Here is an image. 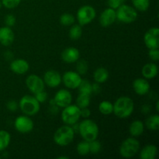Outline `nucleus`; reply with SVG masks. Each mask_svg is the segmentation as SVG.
Masks as SVG:
<instances>
[{
    "label": "nucleus",
    "mask_w": 159,
    "mask_h": 159,
    "mask_svg": "<svg viewBox=\"0 0 159 159\" xmlns=\"http://www.w3.org/2000/svg\"><path fill=\"white\" fill-rule=\"evenodd\" d=\"M134 103L133 99L128 96H121L118 98L113 104V113L120 119H126L133 113Z\"/></svg>",
    "instance_id": "obj_1"
},
{
    "label": "nucleus",
    "mask_w": 159,
    "mask_h": 159,
    "mask_svg": "<svg viewBox=\"0 0 159 159\" xmlns=\"http://www.w3.org/2000/svg\"><path fill=\"white\" fill-rule=\"evenodd\" d=\"M78 132L82 136L83 140L90 142L97 139L99 135V127L94 120L86 118L84 120L81 121L80 124H79Z\"/></svg>",
    "instance_id": "obj_2"
},
{
    "label": "nucleus",
    "mask_w": 159,
    "mask_h": 159,
    "mask_svg": "<svg viewBox=\"0 0 159 159\" xmlns=\"http://www.w3.org/2000/svg\"><path fill=\"white\" fill-rule=\"evenodd\" d=\"M75 133L72 127L65 124V125L59 127L56 130L53 138H54V141L56 144L61 146V147H64V146L68 145L72 142L75 138Z\"/></svg>",
    "instance_id": "obj_3"
},
{
    "label": "nucleus",
    "mask_w": 159,
    "mask_h": 159,
    "mask_svg": "<svg viewBox=\"0 0 159 159\" xmlns=\"http://www.w3.org/2000/svg\"><path fill=\"white\" fill-rule=\"evenodd\" d=\"M19 107L26 116H34L40 111V103L34 96L26 95L20 99Z\"/></svg>",
    "instance_id": "obj_4"
},
{
    "label": "nucleus",
    "mask_w": 159,
    "mask_h": 159,
    "mask_svg": "<svg viewBox=\"0 0 159 159\" xmlns=\"http://www.w3.org/2000/svg\"><path fill=\"white\" fill-rule=\"evenodd\" d=\"M140 143L135 138H128L124 140L119 149V153L123 158H130L138 153Z\"/></svg>",
    "instance_id": "obj_5"
},
{
    "label": "nucleus",
    "mask_w": 159,
    "mask_h": 159,
    "mask_svg": "<svg viewBox=\"0 0 159 159\" xmlns=\"http://www.w3.org/2000/svg\"><path fill=\"white\" fill-rule=\"evenodd\" d=\"M116 20L124 23H134L138 18V12L133 6L123 4L116 10Z\"/></svg>",
    "instance_id": "obj_6"
},
{
    "label": "nucleus",
    "mask_w": 159,
    "mask_h": 159,
    "mask_svg": "<svg viewBox=\"0 0 159 159\" xmlns=\"http://www.w3.org/2000/svg\"><path fill=\"white\" fill-rule=\"evenodd\" d=\"M81 117L80 108L77 105H68L65 107L61 113V120L67 125H73L78 123Z\"/></svg>",
    "instance_id": "obj_7"
},
{
    "label": "nucleus",
    "mask_w": 159,
    "mask_h": 159,
    "mask_svg": "<svg viewBox=\"0 0 159 159\" xmlns=\"http://www.w3.org/2000/svg\"><path fill=\"white\" fill-rule=\"evenodd\" d=\"M96 9L91 6H83L79 8L78 10L76 16L81 26L88 25L96 18Z\"/></svg>",
    "instance_id": "obj_8"
},
{
    "label": "nucleus",
    "mask_w": 159,
    "mask_h": 159,
    "mask_svg": "<svg viewBox=\"0 0 159 159\" xmlns=\"http://www.w3.org/2000/svg\"><path fill=\"white\" fill-rule=\"evenodd\" d=\"M82 80V77L77 71H66L61 77V82H63L65 86L70 89H78Z\"/></svg>",
    "instance_id": "obj_9"
},
{
    "label": "nucleus",
    "mask_w": 159,
    "mask_h": 159,
    "mask_svg": "<svg viewBox=\"0 0 159 159\" xmlns=\"http://www.w3.org/2000/svg\"><path fill=\"white\" fill-rule=\"evenodd\" d=\"M14 127L18 132L22 134H27L32 131L34 127V121L29 116H20L14 121Z\"/></svg>",
    "instance_id": "obj_10"
},
{
    "label": "nucleus",
    "mask_w": 159,
    "mask_h": 159,
    "mask_svg": "<svg viewBox=\"0 0 159 159\" xmlns=\"http://www.w3.org/2000/svg\"><path fill=\"white\" fill-rule=\"evenodd\" d=\"M144 42L148 49H155L159 48V29L158 27H152L145 33Z\"/></svg>",
    "instance_id": "obj_11"
},
{
    "label": "nucleus",
    "mask_w": 159,
    "mask_h": 159,
    "mask_svg": "<svg viewBox=\"0 0 159 159\" xmlns=\"http://www.w3.org/2000/svg\"><path fill=\"white\" fill-rule=\"evenodd\" d=\"M26 85L28 89L34 94L44 90L45 84L43 79L37 75H30L26 79Z\"/></svg>",
    "instance_id": "obj_12"
},
{
    "label": "nucleus",
    "mask_w": 159,
    "mask_h": 159,
    "mask_svg": "<svg viewBox=\"0 0 159 159\" xmlns=\"http://www.w3.org/2000/svg\"><path fill=\"white\" fill-rule=\"evenodd\" d=\"M54 101L56 105L61 108H65L72 102V95L67 89H61L56 93L54 97Z\"/></svg>",
    "instance_id": "obj_13"
},
{
    "label": "nucleus",
    "mask_w": 159,
    "mask_h": 159,
    "mask_svg": "<svg viewBox=\"0 0 159 159\" xmlns=\"http://www.w3.org/2000/svg\"><path fill=\"white\" fill-rule=\"evenodd\" d=\"M45 85L51 88H56L59 86L61 82V75L55 70H49L45 72L43 79Z\"/></svg>",
    "instance_id": "obj_14"
},
{
    "label": "nucleus",
    "mask_w": 159,
    "mask_h": 159,
    "mask_svg": "<svg viewBox=\"0 0 159 159\" xmlns=\"http://www.w3.org/2000/svg\"><path fill=\"white\" fill-rule=\"evenodd\" d=\"M116 20V10L112 8H107L99 16V23L103 27L111 26Z\"/></svg>",
    "instance_id": "obj_15"
},
{
    "label": "nucleus",
    "mask_w": 159,
    "mask_h": 159,
    "mask_svg": "<svg viewBox=\"0 0 159 159\" xmlns=\"http://www.w3.org/2000/svg\"><path fill=\"white\" fill-rule=\"evenodd\" d=\"M10 69L15 74L23 75L29 71L30 65L24 59L18 58L11 62Z\"/></svg>",
    "instance_id": "obj_16"
},
{
    "label": "nucleus",
    "mask_w": 159,
    "mask_h": 159,
    "mask_svg": "<svg viewBox=\"0 0 159 159\" xmlns=\"http://www.w3.org/2000/svg\"><path fill=\"white\" fill-rule=\"evenodd\" d=\"M15 34L9 26H2L0 28V43L3 46H10L14 41Z\"/></svg>",
    "instance_id": "obj_17"
},
{
    "label": "nucleus",
    "mask_w": 159,
    "mask_h": 159,
    "mask_svg": "<svg viewBox=\"0 0 159 159\" xmlns=\"http://www.w3.org/2000/svg\"><path fill=\"white\" fill-rule=\"evenodd\" d=\"M80 57V52L77 48L70 47L64 50L61 53V59L66 63L71 64L77 61Z\"/></svg>",
    "instance_id": "obj_18"
},
{
    "label": "nucleus",
    "mask_w": 159,
    "mask_h": 159,
    "mask_svg": "<svg viewBox=\"0 0 159 159\" xmlns=\"http://www.w3.org/2000/svg\"><path fill=\"white\" fill-rule=\"evenodd\" d=\"M133 89L135 93L139 96H144L148 93L150 90V85L146 79L138 78L133 82Z\"/></svg>",
    "instance_id": "obj_19"
},
{
    "label": "nucleus",
    "mask_w": 159,
    "mask_h": 159,
    "mask_svg": "<svg viewBox=\"0 0 159 159\" xmlns=\"http://www.w3.org/2000/svg\"><path fill=\"white\" fill-rule=\"evenodd\" d=\"M142 75L146 79H152L157 76L158 73V68L156 64L155 63H147L143 66Z\"/></svg>",
    "instance_id": "obj_20"
},
{
    "label": "nucleus",
    "mask_w": 159,
    "mask_h": 159,
    "mask_svg": "<svg viewBox=\"0 0 159 159\" xmlns=\"http://www.w3.org/2000/svg\"><path fill=\"white\" fill-rule=\"evenodd\" d=\"M158 153V148L155 144H148L141 149L140 158L141 159H155Z\"/></svg>",
    "instance_id": "obj_21"
},
{
    "label": "nucleus",
    "mask_w": 159,
    "mask_h": 159,
    "mask_svg": "<svg viewBox=\"0 0 159 159\" xmlns=\"http://www.w3.org/2000/svg\"><path fill=\"white\" fill-rule=\"evenodd\" d=\"M144 124L143 122L140 120H134L133 122L130 124V127H129V132H130V135L134 138H137L144 133Z\"/></svg>",
    "instance_id": "obj_22"
},
{
    "label": "nucleus",
    "mask_w": 159,
    "mask_h": 159,
    "mask_svg": "<svg viewBox=\"0 0 159 159\" xmlns=\"http://www.w3.org/2000/svg\"><path fill=\"white\" fill-rule=\"evenodd\" d=\"M109 71L108 70L106 69L105 68H99L94 71L93 74V78H94L95 82L97 83H104L107 82V79H109Z\"/></svg>",
    "instance_id": "obj_23"
},
{
    "label": "nucleus",
    "mask_w": 159,
    "mask_h": 159,
    "mask_svg": "<svg viewBox=\"0 0 159 159\" xmlns=\"http://www.w3.org/2000/svg\"><path fill=\"white\" fill-rule=\"evenodd\" d=\"M10 134L4 130H0V152H2L9 147L10 144Z\"/></svg>",
    "instance_id": "obj_24"
},
{
    "label": "nucleus",
    "mask_w": 159,
    "mask_h": 159,
    "mask_svg": "<svg viewBox=\"0 0 159 159\" xmlns=\"http://www.w3.org/2000/svg\"><path fill=\"white\" fill-rule=\"evenodd\" d=\"M145 126L150 130H158L159 128L158 114L149 116L145 121Z\"/></svg>",
    "instance_id": "obj_25"
},
{
    "label": "nucleus",
    "mask_w": 159,
    "mask_h": 159,
    "mask_svg": "<svg viewBox=\"0 0 159 159\" xmlns=\"http://www.w3.org/2000/svg\"><path fill=\"white\" fill-rule=\"evenodd\" d=\"M69 37L71 40H77L82 37V29L80 24H73L69 30Z\"/></svg>",
    "instance_id": "obj_26"
},
{
    "label": "nucleus",
    "mask_w": 159,
    "mask_h": 159,
    "mask_svg": "<svg viewBox=\"0 0 159 159\" xmlns=\"http://www.w3.org/2000/svg\"><path fill=\"white\" fill-rule=\"evenodd\" d=\"M99 110L102 114L110 115L113 112V104L107 100L102 101L99 105Z\"/></svg>",
    "instance_id": "obj_27"
},
{
    "label": "nucleus",
    "mask_w": 159,
    "mask_h": 159,
    "mask_svg": "<svg viewBox=\"0 0 159 159\" xmlns=\"http://www.w3.org/2000/svg\"><path fill=\"white\" fill-rule=\"evenodd\" d=\"M90 104V95L79 93L76 99V105L80 109L88 107Z\"/></svg>",
    "instance_id": "obj_28"
},
{
    "label": "nucleus",
    "mask_w": 159,
    "mask_h": 159,
    "mask_svg": "<svg viewBox=\"0 0 159 159\" xmlns=\"http://www.w3.org/2000/svg\"><path fill=\"white\" fill-rule=\"evenodd\" d=\"M132 4L136 10L145 12L150 6V0H132Z\"/></svg>",
    "instance_id": "obj_29"
},
{
    "label": "nucleus",
    "mask_w": 159,
    "mask_h": 159,
    "mask_svg": "<svg viewBox=\"0 0 159 159\" xmlns=\"http://www.w3.org/2000/svg\"><path fill=\"white\" fill-rule=\"evenodd\" d=\"M78 154L82 156H85L88 154L90 153L89 152V142L84 140L83 141H81L78 144L77 148H76Z\"/></svg>",
    "instance_id": "obj_30"
},
{
    "label": "nucleus",
    "mask_w": 159,
    "mask_h": 159,
    "mask_svg": "<svg viewBox=\"0 0 159 159\" xmlns=\"http://www.w3.org/2000/svg\"><path fill=\"white\" fill-rule=\"evenodd\" d=\"M60 23L63 26H71L74 24L75 19V16L71 13H63L60 16Z\"/></svg>",
    "instance_id": "obj_31"
},
{
    "label": "nucleus",
    "mask_w": 159,
    "mask_h": 159,
    "mask_svg": "<svg viewBox=\"0 0 159 159\" xmlns=\"http://www.w3.org/2000/svg\"><path fill=\"white\" fill-rule=\"evenodd\" d=\"M78 89H79V93H84V94L90 95V96L93 93V92H92V84L87 80H82Z\"/></svg>",
    "instance_id": "obj_32"
},
{
    "label": "nucleus",
    "mask_w": 159,
    "mask_h": 159,
    "mask_svg": "<svg viewBox=\"0 0 159 159\" xmlns=\"http://www.w3.org/2000/svg\"><path fill=\"white\" fill-rule=\"evenodd\" d=\"M76 62H77V65H76V71H77L80 75L86 74L89 68L88 63H87L86 61L79 60V59Z\"/></svg>",
    "instance_id": "obj_33"
},
{
    "label": "nucleus",
    "mask_w": 159,
    "mask_h": 159,
    "mask_svg": "<svg viewBox=\"0 0 159 159\" xmlns=\"http://www.w3.org/2000/svg\"><path fill=\"white\" fill-rule=\"evenodd\" d=\"M102 148V145H101L100 142L97 140H94L89 142V152L90 153L93 154V155H96V154L99 153Z\"/></svg>",
    "instance_id": "obj_34"
},
{
    "label": "nucleus",
    "mask_w": 159,
    "mask_h": 159,
    "mask_svg": "<svg viewBox=\"0 0 159 159\" xmlns=\"http://www.w3.org/2000/svg\"><path fill=\"white\" fill-rule=\"evenodd\" d=\"M2 4L7 9H14L19 6L21 0H1Z\"/></svg>",
    "instance_id": "obj_35"
},
{
    "label": "nucleus",
    "mask_w": 159,
    "mask_h": 159,
    "mask_svg": "<svg viewBox=\"0 0 159 159\" xmlns=\"http://www.w3.org/2000/svg\"><path fill=\"white\" fill-rule=\"evenodd\" d=\"M125 1L126 0H107V5L110 8H112V9L116 10L120 6L124 4Z\"/></svg>",
    "instance_id": "obj_36"
},
{
    "label": "nucleus",
    "mask_w": 159,
    "mask_h": 159,
    "mask_svg": "<svg viewBox=\"0 0 159 159\" xmlns=\"http://www.w3.org/2000/svg\"><path fill=\"white\" fill-rule=\"evenodd\" d=\"M16 19L15 16L13 14H8L6 15V18H5V23H6V26L9 27H12L16 24Z\"/></svg>",
    "instance_id": "obj_37"
},
{
    "label": "nucleus",
    "mask_w": 159,
    "mask_h": 159,
    "mask_svg": "<svg viewBox=\"0 0 159 159\" xmlns=\"http://www.w3.org/2000/svg\"><path fill=\"white\" fill-rule=\"evenodd\" d=\"M35 96L34 97L36 98L37 101H38L40 103H43V102H46L47 99H48V93L46 92H44V90L41 92H39V93H36Z\"/></svg>",
    "instance_id": "obj_38"
},
{
    "label": "nucleus",
    "mask_w": 159,
    "mask_h": 159,
    "mask_svg": "<svg viewBox=\"0 0 159 159\" xmlns=\"http://www.w3.org/2000/svg\"><path fill=\"white\" fill-rule=\"evenodd\" d=\"M148 56L153 61H158L159 60V50L158 48L155 49H149Z\"/></svg>",
    "instance_id": "obj_39"
},
{
    "label": "nucleus",
    "mask_w": 159,
    "mask_h": 159,
    "mask_svg": "<svg viewBox=\"0 0 159 159\" xmlns=\"http://www.w3.org/2000/svg\"><path fill=\"white\" fill-rule=\"evenodd\" d=\"M6 107L8 110L11 112H15L16 111L17 109L19 107V104L17 103L16 101L15 100H9V102L6 104Z\"/></svg>",
    "instance_id": "obj_40"
},
{
    "label": "nucleus",
    "mask_w": 159,
    "mask_h": 159,
    "mask_svg": "<svg viewBox=\"0 0 159 159\" xmlns=\"http://www.w3.org/2000/svg\"><path fill=\"white\" fill-rule=\"evenodd\" d=\"M80 114H81V117L83 118H89L91 115V111H90L88 107H85V108H82L80 109Z\"/></svg>",
    "instance_id": "obj_41"
},
{
    "label": "nucleus",
    "mask_w": 159,
    "mask_h": 159,
    "mask_svg": "<svg viewBox=\"0 0 159 159\" xmlns=\"http://www.w3.org/2000/svg\"><path fill=\"white\" fill-rule=\"evenodd\" d=\"M100 90H101V88H100V85H99V83L95 82V83L92 84V92H93V93H96V94H97V93H100Z\"/></svg>",
    "instance_id": "obj_42"
},
{
    "label": "nucleus",
    "mask_w": 159,
    "mask_h": 159,
    "mask_svg": "<svg viewBox=\"0 0 159 159\" xmlns=\"http://www.w3.org/2000/svg\"><path fill=\"white\" fill-rule=\"evenodd\" d=\"M142 111H143V113H148V112L150 111V107H149V106H147V105H144V107H142Z\"/></svg>",
    "instance_id": "obj_43"
},
{
    "label": "nucleus",
    "mask_w": 159,
    "mask_h": 159,
    "mask_svg": "<svg viewBox=\"0 0 159 159\" xmlns=\"http://www.w3.org/2000/svg\"><path fill=\"white\" fill-rule=\"evenodd\" d=\"M57 158H58V159H68V158H69V157H68V156H59V157H57Z\"/></svg>",
    "instance_id": "obj_44"
},
{
    "label": "nucleus",
    "mask_w": 159,
    "mask_h": 159,
    "mask_svg": "<svg viewBox=\"0 0 159 159\" xmlns=\"http://www.w3.org/2000/svg\"><path fill=\"white\" fill-rule=\"evenodd\" d=\"M158 106H159V101H157V102H156V110L157 111H159V107H158Z\"/></svg>",
    "instance_id": "obj_45"
},
{
    "label": "nucleus",
    "mask_w": 159,
    "mask_h": 159,
    "mask_svg": "<svg viewBox=\"0 0 159 159\" xmlns=\"http://www.w3.org/2000/svg\"><path fill=\"white\" fill-rule=\"evenodd\" d=\"M2 2H1V0H0V9L2 8Z\"/></svg>",
    "instance_id": "obj_46"
},
{
    "label": "nucleus",
    "mask_w": 159,
    "mask_h": 159,
    "mask_svg": "<svg viewBox=\"0 0 159 159\" xmlns=\"http://www.w3.org/2000/svg\"><path fill=\"white\" fill-rule=\"evenodd\" d=\"M0 159H1V156H0Z\"/></svg>",
    "instance_id": "obj_47"
}]
</instances>
